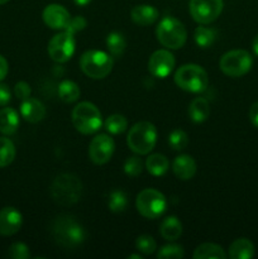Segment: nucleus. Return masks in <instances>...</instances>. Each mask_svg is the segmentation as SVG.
<instances>
[{
    "label": "nucleus",
    "instance_id": "obj_44",
    "mask_svg": "<svg viewBox=\"0 0 258 259\" xmlns=\"http://www.w3.org/2000/svg\"><path fill=\"white\" fill-rule=\"evenodd\" d=\"M8 2H9V0H0V5H3V4H7Z\"/></svg>",
    "mask_w": 258,
    "mask_h": 259
},
{
    "label": "nucleus",
    "instance_id": "obj_43",
    "mask_svg": "<svg viewBox=\"0 0 258 259\" xmlns=\"http://www.w3.org/2000/svg\"><path fill=\"white\" fill-rule=\"evenodd\" d=\"M129 259H131V258H136V259H142V257H141V255H139V254H131V255H129V257H128Z\"/></svg>",
    "mask_w": 258,
    "mask_h": 259
},
{
    "label": "nucleus",
    "instance_id": "obj_10",
    "mask_svg": "<svg viewBox=\"0 0 258 259\" xmlns=\"http://www.w3.org/2000/svg\"><path fill=\"white\" fill-rule=\"evenodd\" d=\"M223 7V0H190L189 10L195 22L210 24L220 17Z\"/></svg>",
    "mask_w": 258,
    "mask_h": 259
},
{
    "label": "nucleus",
    "instance_id": "obj_36",
    "mask_svg": "<svg viewBox=\"0 0 258 259\" xmlns=\"http://www.w3.org/2000/svg\"><path fill=\"white\" fill-rule=\"evenodd\" d=\"M86 24H88V22H86L85 18L82 17H75V18H70V20H68L67 25H66L65 30H67V32L72 33L73 35H75V33L80 32V30L85 29Z\"/></svg>",
    "mask_w": 258,
    "mask_h": 259
},
{
    "label": "nucleus",
    "instance_id": "obj_20",
    "mask_svg": "<svg viewBox=\"0 0 258 259\" xmlns=\"http://www.w3.org/2000/svg\"><path fill=\"white\" fill-rule=\"evenodd\" d=\"M19 115L13 108H3L0 110V133L12 136L18 131Z\"/></svg>",
    "mask_w": 258,
    "mask_h": 259
},
{
    "label": "nucleus",
    "instance_id": "obj_14",
    "mask_svg": "<svg viewBox=\"0 0 258 259\" xmlns=\"http://www.w3.org/2000/svg\"><path fill=\"white\" fill-rule=\"evenodd\" d=\"M23 217L15 207L7 206L0 210V235L10 237L22 228Z\"/></svg>",
    "mask_w": 258,
    "mask_h": 259
},
{
    "label": "nucleus",
    "instance_id": "obj_22",
    "mask_svg": "<svg viewBox=\"0 0 258 259\" xmlns=\"http://www.w3.org/2000/svg\"><path fill=\"white\" fill-rule=\"evenodd\" d=\"M210 115V105L206 99L196 98L190 103L189 116L194 123H202Z\"/></svg>",
    "mask_w": 258,
    "mask_h": 259
},
{
    "label": "nucleus",
    "instance_id": "obj_24",
    "mask_svg": "<svg viewBox=\"0 0 258 259\" xmlns=\"http://www.w3.org/2000/svg\"><path fill=\"white\" fill-rule=\"evenodd\" d=\"M195 259H225L224 249L220 245L214 244V243H204L196 247L194 250Z\"/></svg>",
    "mask_w": 258,
    "mask_h": 259
},
{
    "label": "nucleus",
    "instance_id": "obj_15",
    "mask_svg": "<svg viewBox=\"0 0 258 259\" xmlns=\"http://www.w3.org/2000/svg\"><path fill=\"white\" fill-rule=\"evenodd\" d=\"M43 22L52 29H65L70 20V13L60 4H50L43 10Z\"/></svg>",
    "mask_w": 258,
    "mask_h": 259
},
{
    "label": "nucleus",
    "instance_id": "obj_2",
    "mask_svg": "<svg viewBox=\"0 0 258 259\" xmlns=\"http://www.w3.org/2000/svg\"><path fill=\"white\" fill-rule=\"evenodd\" d=\"M51 232L56 242L63 248H75L85 240V230L75 218L60 215L53 220Z\"/></svg>",
    "mask_w": 258,
    "mask_h": 259
},
{
    "label": "nucleus",
    "instance_id": "obj_27",
    "mask_svg": "<svg viewBox=\"0 0 258 259\" xmlns=\"http://www.w3.org/2000/svg\"><path fill=\"white\" fill-rule=\"evenodd\" d=\"M15 146L9 138L0 137V168L7 167L14 161Z\"/></svg>",
    "mask_w": 258,
    "mask_h": 259
},
{
    "label": "nucleus",
    "instance_id": "obj_16",
    "mask_svg": "<svg viewBox=\"0 0 258 259\" xmlns=\"http://www.w3.org/2000/svg\"><path fill=\"white\" fill-rule=\"evenodd\" d=\"M196 162L189 154H181V156L176 157L172 163V171H174L175 176L182 181L191 180L196 174Z\"/></svg>",
    "mask_w": 258,
    "mask_h": 259
},
{
    "label": "nucleus",
    "instance_id": "obj_8",
    "mask_svg": "<svg viewBox=\"0 0 258 259\" xmlns=\"http://www.w3.org/2000/svg\"><path fill=\"white\" fill-rule=\"evenodd\" d=\"M136 206L142 217L153 220L166 211L167 200L158 190L144 189L137 196Z\"/></svg>",
    "mask_w": 258,
    "mask_h": 259
},
{
    "label": "nucleus",
    "instance_id": "obj_23",
    "mask_svg": "<svg viewBox=\"0 0 258 259\" xmlns=\"http://www.w3.org/2000/svg\"><path fill=\"white\" fill-rule=\"evenodd\" d=\"M146 168L152 176H163L169 168V162L166 156L159 153L151 154L146 161Z\"/></svg>",
    "mask_w": 258,
    "mask_h": 259
},
{
    "label": "nucleus",
    "instance_id": "obj_37",
    "mask_svg": "<svg viewBox=\"0 0 258 259\" xmlns=\"http://www.w3.org/2000/svg\"><path fill=\"white\" fill-rule=\"evenodd\" d=\"M14 94L19 100H25V99L30 98L32 89H30L29 83L28 82H25V81H19V82H17V85H15Z\"/></svg>",
    "mask_w": 258,
    "mask_h": 259
},
{
    "label": "nucleus",
    "instance_id": "obj_7",
    "mask_svg": "<svg viewBox=\"0 0 258 259\" xmlns=\"http://www.w3.org/2000/svg\"><path fill=\"white\" fill-rule=\"evenodd\" d=\"M114 61L111 56L103 51H86L80 58V67L82 72L94 80L106 77L113 70Z\"/></svg>",
    "mask_w": 258,
    "mask_h": 259
},
{
    "label": "nucleus",
    "instance_id": "obj_19",
    "mask_svg": "<svg viewBox=\"0 0 258 259\" xmlns=\"http://www.w3.org/2000/svg\"><path fill=\"white\" fill-rule=\"evenodd\" d=\"M159 234L162 235L164 240L168 242H175L179 239L182 234V224L176 217L171 215L167 217L166 219L162 220L159 225Z\"/></svg>",
    "mask_w": 258,
    "mask_h": 259
},
{
    "label": "nucleus",
    "instance_id": "obj_12",
    "mask_svg": "<svg viewBox=\"0 0 258 259\" xmlns=\"http://www.w3.org/2000/svg\"><path fill=\"white\" fill-rule=\"evenodd\" d=\"M115 151V143L108 134H99L94 137L89 146V157L95 164H105L110 161Z\"/></svg>",
    "mask_w": 258,
    "mask_h": 259
},
{
    "label": "nucleus",
    "instance_id": "obj_29",
    "mask_svg": "<svg viewBox=\"0 0 258 259\" xmlns=\"http://www.w3.org/2000/svg\"><path fill=\"white\" fill-rule=\"evenodd\" d=\"M106 131L111 134H121L128 128V120L121 114H113L109 118H106L104 123Z\"/></svg>",
    "mask_w": 258,
    "mask_h": 259
},
{
    "label": "nucleus",
    "instance_id": "obj_4",
    "mask_svg": "<svg viewBox=\"0 0 258 259\" xmlns=\"http://www.w3.org/2000/svg\"><path fill=\"white\" fill-rule=\"evenodd\" d=\"M175 83L187 93H202L209 85L206 71L199 65L187 63L181 66L175 73Z\"/></svg>",
    "mask_w": 258,
    "mask_h": 259
},
{
    "label": "nucleus",
    "instance_id": "obj_32",
    "mask_svg": "<svg viewBox=\"0 0 258 259\" xmlns=\"http://www.w3.org/2000/svg\"><path fill=\"white\" fill-rule=\"evenodd\" d=\"M136 248L138 252H141L142 254L149 255L152 253L156 252L157 249V243L151 235H141V237L137 238L136 240Z\"/></svg>",
    "mask_w": 258,
    "mask_h": 259
},
{
    "label": "nucleus",
    "instance_id": "obj_34",
    "mask_svg": "<svg viewBox=\"0 0 258 259\" xmlns=\"http://www.w3.org/2000/svg\"><path fill=\"white\" fill-rule=\"evenodd\" d=\"M143 171V162L139 157L132 156L124 163V172H125L128 176L137 177L142 174Z\"/></svg>",
    "mask_w": 258,
    "mask_h": 259
},
{
    "label": "nucleus",
    "instance_id": "obj_6",
    "mask_svg": "<svg viewBox=\"0 0 258 259\" xmlns=\"http://www.w3.org/2000/svg\"><path fill=\"white\" fill-rule=\"evenodd\" d=\"M72 124L81 134H94L103 125L101 113L94 104L89 101L78 103L72 110Z\"/></svg>",
    "mask_w": 258,
    "mask_h": 259
},
{
    "label": "nucleus",
    "instance_id": "obj_5",
    "mask_svg": "<svg viewBox=\"0 0 258 259\" xmlns=\"http://www.w3.org/2000/svg\"><path fill=\"white\" fill-rule=\"evenodd\" d=\"M158 42L168 50H179L184 47L187 39V30L179 19L164 17L156 29Z\"/></svg>",
    "mask_w": 258,
    "mask_h": 259
},
{
    "label": "nucleus",
    "instance_id": "obj_21",
    "mask_svg": "<svg viewBox=\"0 0 258 259\" xmlns=\"http://www.w3.org/2000/svg\"><path fill=\"white\" fill-rule=\"evenodd\" d=\"M228 254L232 259H250L254 255V245L247 238H239L230 244Z\"/></svg>",
    "mask_w": 258,
    "mask_h": 259
},
{
    "label": "nucleus",
    "instance_id": "obj_1",
    "mask_svg": "<svg viewBox=\"0 0 258 259\" xmlns=\"http://www.w3.org/2000/svg\"><path fill=\"white\" fill-rule=\"evenodd\" d=\"M50 194L58 205L71 206L82 196V182L73 174H61L53 180Z\"/></svg>",
    "mask_w": 258,
    "mask_h": 259
},
{
    "label": "nucleus",
    "instance_id": "obj_30",
    "mask_svg": "<svg viewBox=\"0 0 258 259\" xmlns=\"http://www.w3.org/2000/svg\"><path fill=\"white\" fill-rule=\"evenodd\" d=\"M195 42L199 47L207 48L214 43L215 38H217V32L212 28L207 27H197L195 29Z\"/></svg>",
    "mask_w": 258,
    "mask_h": 259
},
{
    "label": "nucleus",
    "instance_id": "obj_26",
    "mask_svg": "<svg viewBox=\"0 0 258 259\" xmlns=\"http://www.w3.org/2000/svg\"><path fill=\"white\" fill-rule=\"evenodd\" d=\"M80 88L73 81L65 80L58 86V96L63 103H73L80 98Z\"/></svg>",
    "mask_w": 258,
    "mask_h": 259
},
{
    "label": "nucleus",
    "instance_id": "obj_39",
    "mask_svg": "<svg viewBox=\"0 0 258 259\" xmlns=\"http://www.w3.org/2000/svg\"><path fill=\"white\" fill-rule=\"evenodd\" d=\"M249 120L255 128H258V101H255L249 109Z\"/></svg>",
    "mask_w": 258,
    "mask_h": 259
},
{
    "label": "nucleus",
    "instance_id": "obj_17",
    "mask_svg": "<svg viewBox=\"0 0 258 259\" xmlns=\"http://www.w3.org/2000/svg\"><path fill=\"white\" fill-rule=\"evenodd\" d=\"M20 115L28 123H38L46 116V106L37 99H25L20 104Z\"/></svg>",
    "mask_w": 258,
    "mask_h": 259
},
{
    "label": "nucleus",
    "instance_id": "obj_33",
    "mask_svg": "<svg viewBox=\"0 0 258 259\" xmlns=\"http://www.w3.org/2000/svg\"><path fill=\"white\" fill-rule=\"evenodd\" d=\"M184 248L177 244L163 245L157 253V258L158 259H181L184 258Z\"/></svg>",
    "mask_w": 258,
    "mask_h": 259
},
{
    "label": "nucleus",
    "instance_id": "obj_9",
    "mask_svg": "<svg viewBox=\"0 0 258 259\" xmlns=\"http://www.w3.org/2000/svg\"><path fill=\"white\" fill-rule=\"evenodd\" d=\"M253 58L244 50H233L223 55L219 61V67L224 75L229 77H240L252 68Z\"/></svg>",
    "mask_w": 258,
    "mask_h": 259
},
{
    "label": "nucleus",
    "instance_id": "obj_41",
    "mask_svg": "<svg viewBox=\"0 0 258 259\" xmlns=\"http://www.w3.org/2000/svg\"><path fill=\"white\" fill-rule=\"evenodd\" d=\"M252 48H253V52L258 56V35H255V38L253 39L252 42Z\"/></svg>",
    "mask_w": 258,
    "mask_h": 259
},
{
    "label": "nucleus",
    "instance_id": "obj_25",
    "mask_svg": "<svg viewBox=\"0 0 258 259\" xmlns=\"http://www.w3.org/2000/svg\"><path fill=\"white\" fill-rule=\"evenodd\" d=\"M125 47H126V40L121 33L119 32L109 33L108 37H106V48H108L111 57L114 58L121 57L124 51H125Z\"/></svg>",
    "mask_w": 258,
    "mask_h": 259
},
{
    "label": "nucleus",
    "instance_id": "obj_40",
    "mask_svg": "<svg viewBox=\"0 0 258 259\" xmlns=\"http://www.w3.org/2000/svg\"><path fill=\"white\" fill-rule=\"evenodd\" d=\"M8 71H9L8 61L5 60V57H3V56L0 55V81H3L5 77H7Z\"/></svg>",
    "mask_w": 258,
    "mask_h": 259
},
{
    "label": "nucleus",
    "instance_id": "obj_38",
    "mask_svg": "<svg viewBox=\"0 0 258 259\" xmlns=\"http://www.w3.org/2000/svg\"><path fill=\"white\" fill-rule=\"evenodd\" d=\"M12 99V91L9 86L5 83H0V106H5Z\"/></svg>",
    "mask_w": 258,
    "mask_h": 259
},
{
    "label": "nucleus",
    "instance_id": "obj_28",
    "mask_svg": "<svg viewBox=\"0 0 258 259\" xmlns=\"http://www.w3.org/2000/svg\"><path fill=\"white\" fill-rule=\"evenodd\" d=\"M108 206L111 212H123L128 206V197L126 194L121 190H114L110 192L108 200Z\"/></svg>",
    "mask_w": 258,
    "mask_h": 259
},
{
    "label": "nucleus",
    "instance_id": "obj_18",
    "mask_svg": "<svg viewBox=\"0 0 258 259\" xmlns=\"http://www.w3.org/2000/svg\"><path fill=\"white\" fill-rule=\"evenodd\" d=\"M158 10L156 9L152 5L142 4L137 5L132 9L131 12V18L136 24L142 25V27H147V25H151L158 19Z\"/></svg>",
    "mask_w": 258,
    "mask_h": 259
},
{
    "label": "nucleus",
    "instance_id": "obj_35",
    "mask_svg": "<svg viewBox=\"0 0 258 259\" xmlns=\"http://www.w3.org/2000/svg\"><path fill=\"white\" fill-rule=\"evenodd\" d=\"M8 255L13 259H28L30 258L29 248L24 243H14L8 249Z\"/></svg>",
    "mask_w": 258,
    "mask_h": 259
},
{
    "label": "nucleus",
    "instance_id": "obj_31",
    "mask_svg": "<svg viewBox=\"0 0 258 259\" xmlns=\"http://www.w3.org/2000/svg\"><path fill=\"white\" fill-rule=\"evenodd\" d=\"M168 143L175 151H182L189 144V136L182 129H175L168 137Z\"/></svg>",
    "mask_w": 258,
    "mask_h": 259
},
{
    "label": "nucleus",
    "instance_id": "obj_42",
    "mask_svg": "<svg viewBox=\"0 0 258 259\" xmlns=\"http://www.w3.org/2000/svg\"><path fill=\"white\" fill-rule=\"evenodd\" d=\"M73 3L76 5H78V7H85V5L90 4L91 0H73Z\"/></svg>",
    "mask_w": 258,
    "mask_h": 259
},
{
    "label": "nucleus",
    "instance_id": "obj_3",
    "mask_svg": "<svg viewBox=\"0 0 258 259\" xmlns=\"http://www.w3.org/2000/svg\"><path fill=\"white\" fill-rule=\"evenodd\" d=\"M157 142V129L149 121H139L134 124L126 136V144L134 153L139 156L148 154Z\"/></svg>",
    "mask_w": 258,
    "mask_h": 259
},
{
    "label": "nucleus",
    "instance_id": "obj_13",
    "mask_svg": "<svg viewBox=\"0 0 258 259\" xmlns=\"http://www.w3.org/2000/svg\"><path fill=\"white\" fill-rule=\"evenodd\" d=\"M175 56L167 50H158L149 57L148 70L154 77L164 78L175 67Z\"/></svg>",
    "mask_w": 258,
    "mask_h": 259
},
{
    "label": "nucleus",
    "instance_id": "obj_11",
    "mask_svg": "<svg viewBox=\"0 0 258 259\" xmlns=\"http://www.w3.org/2000/svg\"><path fill=\"white\" fill-rule=\"evenodd\" d=\"M75 37L72 33L63 30L53 35L48 43V55L55 62L65 63L75 52Z\"/></svg>",
    "mask_w": 258,
    "mask_h": 259
}]
</instances>
